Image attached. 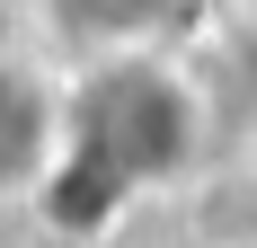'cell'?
I'll return each instance as SVG.
<instances>
[{
    "instance_id": "6da1fadb",
    "label": "cell",
    "mask_w": 257,
    "mask_h": 248,
    "mask_svg": "<svg viewBox=\"0 0 257 248\" xmlns=\"http://www.w3.org/2000/svg\"><path fill=\"white\" fill-rule=\"evenodd\" d=\"M195 142V98L169 62H98V71L62 89V124H53V186L71 177H106V195H133L169 177Z\"/></svg>"
},
{
    "instance_id": "7a4b0ae2",
    "label": "cell",
    "mask_w": 257,
    "mask_h": 248,
    "mask_svg": "<svg viewBox=\"0 0 257 248\" xmlns=\"http://www.w3.org/2000/svg\"><path fill=\"white\" fill-rule=\"evenodd\" d=\"M53 124H62V98L27 62H0V186H27L53 169Z\"/></svg>"
}]
</instances>
